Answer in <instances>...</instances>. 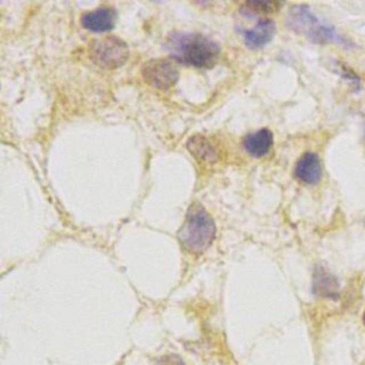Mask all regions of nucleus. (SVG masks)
<instances>
[{
	"instance_id": "obj_1",
	"label": "nucleus",
	"mask_w": 365,
	"mask_h": 365,
	"mask_svg": "<svg viewBox=\"0 0 365 365\" xmlns=\"http://www.w3.org/2000/svg\"><path fill=\"white\" fill-rule=\"evenodd\" d=\"M165 46L173 58L200 68L212 67L220 56L218 44L198 33H171Z\"/></svg>"
},
{
	"instance_id": "obj_2",
	"label": "nucleus",
	"mask_w": 365,
	"mask_h": 365,
	"mask_svg": "<svg viewBox=\"0 0 365 365\" xmlns=\"http://www.w3.org/2000/svg\"><path fill=\"white\" fill-rule=\"evenodd\" d=\"M214 238L215 224L212 217L200 204H192L178 231L181 245L192 254H201L212 244Z\"/></svg>"
},
{
	"instance_id": "obj_3",
	"label": "nucleus",
	"mask_w": 365,
	"mask_h": 365,
	"mask_svg": "<svg viewBox=\"0 0 365 365\" xmlns=\"http://www.w3.org/2000/svg\"><path fill=\"white\" fill-rule=\"evenodd\" d=\"M287 21L295 33L304 34L314 43L325 44L329 41H344L332 26L322 23L305 4L292 6Z\"/></svg>"
},
{
	"instance_id": "obj_4",
	"label": "nucleus",
	"mask_w": 365,
	"mask_h": 365,
	"mask_svg": "<svg viewBox=\"0 0 365 365\" xmlns=\"http://www.w3.org/2000/svg\"><path fill=\"white\" fill-rule=\"evenodd\" d=\"M90 57L97 66L113 70L127 61L128 47L118 37L104 36L90 43Z\"/></svg>"
},
{
	"instance_id": "obj_5",
	"label": "nucleus",
	"mask_w": 365,
	"mask_h": 365,
	"mask_svg": "<svg viewBox=\"0 0 365 365\" xmlns=\"http://www.w3.org/2000/svg\"><path fill=\"white\" fill-rule=\"evenodd\" d=\"M143 78L158 90H170L178 80V68L168 58H154L141 68Z\"/></svg>"
},
{
	"instance_id": "obj_6",
	"label": "nucleus",
	"mask_w": 365,
	"mask_h": 365,
	"mask_svg": "<svg viewBox=\"0 0 365 365\" xmlns=\"http://www.w3.org/2000/svg\"><path fill=\"white\" fill-rule=\"evenodd\" d=\"M294 175L302 184L311 185L318 182L322 175V165L319 157L315 153H304L295 164Z\"/></svg>"
},
{
	"instance_id": "obj_7",
	"label": "nucleus",
	"mask_w": 365,
	"mask_h": 365,
	"mask_svg": "<svg viewBox=\"0 0 365 365\" xmlns=\"http://www.w3.org/2000/svg\"><path fill=\"white\" fill-rule=\"evenodd\" d=\"M115 11L110 7H97L81 16V26L94 33H104L114 27Z\"/></svg>"
},
{
	"instance_id": "obj_8",
	"label": "nucleus",
	"mask_w": 365,
	"mask_h": 365,
	"mask_svg": "<svg viewBox=\"0 0 365 365\" xmlns=\"http://www.w3.org/2000/svg\"><path fill=\"white\" fill-rule=\"evenodd\" d=\"M312 291L317 297L338 299L339 297V282L334 274L327 268L317 265L312 275Z\"/></svg>"
},
{
	"instance_id": "obj_9",
	"label": "nucleus",
	"mask_w": 365,
	"mask_h": 365,
	"mask_svg": "<svg viewBox=\"0 0 365 365\" xmlns=\"http://www.w3.org/2000/svg\"><path fill=\"white\" fill-rule=\"evenodd\" d=\"M241 33L245 44L250 48H261L274 37L275 24L269 19H259L252 29L241 30Z\"/></svg>"
},
{
	"instance_id": "obj_10",
	"label": "nucleus",
	"mask_w": 365,
	"mask_h": 365,
	"mask_svg": "<svg viewBox=\"0 0 365 365\" xmlns=\"http://www.w3.org/2000/svg\"><path fill=\"white\" fill-rule=\"evenodd\" d=\"M272 145V133L267 128L258 130L244 137L242 147L244 150L252 157H262L265 155Z\"/></svg>"
},
{
	"instance_id": "obj_11",
	"label": "nucleus",
	"mask_w": 365,
	"mask_h": 365,
	"mask_svg": "<svg viewBox=\"0 0 365 365\" xmlns=\"http://www.w3.org/2000/svg\"><path fill=\"white\" fill-rule=\"evenodd\" d=\"M187 148L200 163L204 164H212L218 158L215 145L204 135H192L187 141Z\"/></svg>"
},
{
	"instance_id": "obj_12",
	"label": "nucleus",
	"mask_w": 365,
	"mask_h": 365,
	"mask_svg": "<svg viewBox=\"0 0 365 365\" xmlns=\"http://www.w3.org/2000/svg\"><path fill=\"white\" fill-rule=\"evenodd\" d=\"M244 6L251 9V10H254L255 13H259V11L269 13V11L277 10L281 4L279 3H272V1H248Z\"/></svg>"
},
{
	"instance_id": "obj_13",
	"label": "nucleus",
	"mask_w": 365,
	"mask_h": 365,
	"mask_svg": "<svg viewBox=\"0 0 365 365\" xmlns=\"http://www.w3.org/2000/svg\"><path fill=\"white\" fill-rule=\"evenodd\" d=\"M338 66H339V74H341L344 78H348V80L354 84V90L358 91V90L361 88V80H359V77L355 74V71H352L349 67H346V66H344V64H339V63H338Z\"/></svg>"
},
{
	"instance_id": "obj_14",
	"label": "nucleus",
	"mask_w": 365,
	"mask_h": 365,
	"mask_svg": "<svg viewBox=\"0 0 365 365\" xmlns=\"http://www.w3.org/2000/svg\"><path fill=\"white\" fill-rule=\"evenodd\" d=\"M155 365H184L182 359L178 356V355H174V354H170V355H164L161 356Z\"/></svg>"
},
{
	"instance_id": "obj_15",
	"label": "nucleus",
	"mask_w": 365,
	"mask_h": 365,
	"mask_svg": "<svg viewBox=\"0 0 365 365\" xmlns=\"http://www.w3.org/2000/svg\"><path fill=\"white\" fill-rule=\"evenodd\" d=\"M362 319H364V324H365V312H364V317H362Z\"/></svg>"
}]
</instances>
